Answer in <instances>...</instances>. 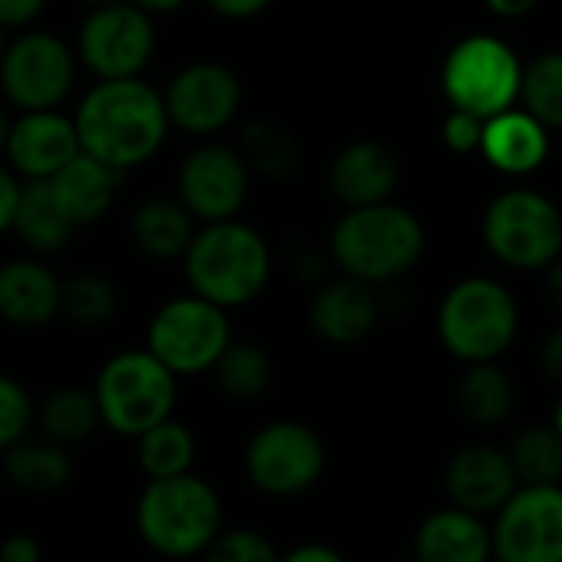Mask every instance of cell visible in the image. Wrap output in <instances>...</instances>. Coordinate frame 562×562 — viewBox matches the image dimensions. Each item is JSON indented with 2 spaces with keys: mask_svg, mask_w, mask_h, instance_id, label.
I'll list each match as a JSON object with an SVG mask.
<instances>
[{
  "mask_svg": "<svg viewBox=\"0 0 562 562\" xmlns=\"http://www.w3.org/2000/svg\"><path fill=\"white\" fill-rule=\"evenodd\" d=\"M72 122L79 151L122 175L151 161L171 132L161 92L142 76L95 79V86L79 99Z\"/></svg>",
  "mask_w": 562,
  "mask_h": 562,
  "instance_id": "1",
  "label": "cell"
},
{
  "mask_svg": "<svg viewBox=\"0 0 562 562\" xmlns=\"http://www.w3.org/2000/svg\"><path fill=\"white\" fill-rule=\"evenodd\" d=\"M425 254V227L422 221L392 201L349 207L333 234L329 257L346 273L369 286H385L408 277Z\"/></svg>",
  "mask_w": 562,
  "mask_h": 562,
  "instance_id": "2",
  "label": "cell"
},
{
  "mask_svg": "<svg viewBox=\"0 0 562 562\" xmlns=\"http://www.w3.org/2000/svg\"><path fill=\"white\" fill-rule=\"evenodd\" d=\"M181 260L191 293L221 310L254 303L273 270L263 234L237 217L198 227Z\"/></svg>",
  "mask_w": 562,
  "mask_h": 562,
  "instance_id": "3",
  "label": "cell"
},
{
  "mask_svg": "<svg viewBox=\"0 0 562 562\" xmlns=\"http://www.w3.org/2000/svg\"><path fill=\"white\" fill-rule=\"evenodd\" d=\"M435 326L454 362H501L520 336V303L494 277H464L441 296Z\"/></svg>",
  "mask_w": 562,
  "mask_h": 562,
  "instance_id": "4",
  "label": "cell"
},
{
  "mask_svg": "<svg viewBox=\"0 0 562 562\" xmlns=\"http://www.w3.org/2000/svg\"><path fill=\"white\" fill-rule=\"evenodd\" d=\"M135 527L158 557H201L221 533V497L198 474L148 481L135 507Z\"/></svg>",
  "mask_w": 562,
  "mask_h": 562,
  "instance_id": "5",
  "label": "cell"
},
{
  "mask_svg": "<svg viewBox=\"0 0 562 562\" xmlns=\"http://www.w3.org/2000/svg\"><path fill=\"white\" fill-rule=\"evenodd\" d=\"M92 395L105 428L138 438L171 418L178 402V375L148 349H128L99 369Z\"/></svg>",
  "mask_w": 562,
  "mask_h": 562,
  "instance_id": "6",
  "label": "cell"
},
{
  "mask_svg": "<svg viewBox=\"0 0 562 562\" xmlns=\"http://www.w3.org/2000/svg\"><path fill=\"white\" fill-rule=\"evenodd\" d=\"M484 244L510 270H547L562 257V211L533 188L504 191L484 211Z\"/></svg>",
  "mask_w": 562,
  "mask_h": 562,
  "instance_id": "7",
  "label": "cell"
},
{
  "mask_svg": "<svg viewBox=\"0 0 562 562\" xmlns=\"http://www.w3.org/2000/svg\"><path fill=\"white\" fill-rule=\"evenodd\" d=\"M520 82L524 63L504 40L487 33H474L454 43L441 66V86L448 102L481 119L514 109L520 99Z\"/></svg>",
  "mask_w": 562,
  "mask_h": 562,
  "instance_id": "8",
  "label": "cell"
},
{
  "mask_svg": "<svg viewBox=\"0 0 562 562\" xmlns=\"http://www.w3.org/2000/svg\"><path fill=\"white\" fill-rule=\"evenodd\" d=\"M326 464L329 454L319 431L310 428L306 422H290V418L263 425L250 438L244 454L247 481L260 494L277 501L310 494L323 481Z\"/></svg>",
  "mask_w": 562,
  "mask_h": 562,
  "instance_id": "9",
  "label": "cell"
},
{
  "mask_svg": "<svg viewBox=\"0 0 562 562\" xmlns=\"http://www.w3.org/2000/svg\"><path fill=\"white\" fill-rule=\"evenodd\" d=\"M231 339L227 310L188 293L168 300L151 316L145 349L175 375H201L214 369Z\"/></svg>",
  "mask_w": 562,
  "mask_h": 562,
  "instance_id": "10",
  "label": "cell"
},
{
  "mask_svg": "<svg viewBox=\"0 0 562 562\" xmlns=\"http://www.w3.org/2000/svg\"><path fill=\"white\" fill-rule=\"evenodd\" d=\"M76 49L46 33L26 30L7 40V53L0 59V92L20 112L59 109L76 86Z\"/></svg>",
  "mask_w": 562,
  "mask_h": 562,
  "instance_id": "11",
  "label": "cell"
},
{
  "mask_svg": "<svg viewBox=\"0 0 562 562\" xmlns=\"http://www.w3.org/2000/svg\"><path fill=\"white\" fill-rule=\"evenodd\" d=\"M155 16L128 0L89 10L76 33V59L95 79H135L155 56Z\"/></svg>",
  "mask_w": 562,
  "mask_h": 562,
  "instance_id": "12",
  "label": "cell"
},
{
  "mask_svg": "<svg viewBox=\"0 0 562 562\" xmlns=\"http://www.w3.org/2000/svg\"><path fill=\"white\" fill-rule=\"evenodd\" d=\"M161 99H165L171 128L191 138L211 142L214 135H221L224 128L237 122L244 86L231 66L198 59L168 79V86L161 89Z\"/></svg>",
  "mask_w": 562,
  "mask_h": 562,
  "instance_id": "13",
  "label": "cell"
},
{
  "mask_svg": "<svg viewBox=\"0 0 562 562\" xmlns=\"http://www.w3.org/2000/svg\"><path fill=\"white\" fill-rule=\"evenodd\" d=\"M494 562H562V484L517 487L491 517Z\"/></svg>",
  "mask_w": 562,
  "mask_h": 562,
  "instance_id": "14",
  "label": "cell"
},
{
  "mask_svg": "<svg viewBox=\"0 0 562 562\" xmlns=\"http://www.w3.org/2000/svg\"><path fill=\"white\" fill-rule=\"evenodd\" d=\"M250 194L247 158L221 142L198 145L178 168V201L198 224L231 221L240 214Z\"/></svg>",
  "mask_w": 562,
  "mask_h": 562,
  "instance_id": "15",
  "label": "cell"
},
{
  "mask_svg": "<svg viewBox=\"0 0 562 562\" xmlns=\"http://www.w3.org/2000/svg\"><path fill=\"white\" fill-rule=\"evenodd\" d=\"M445 497L451 507L491 520L520 487L514 464L501 445L471 441L461 445L445 464Z\"/></svg>",
  "mask_w": 562,
  "mask_h": 562,
  "instance_id": "16",
  "label": "cell"
},
{
  "mask_svg": "<svg viewBox=\"0 0 562 562\" xmlns=\"http://www.w3.org/2000/svg\"><path fill=\"white\" fill-rule=\"evenodd\" d=\"M79 155V135L72 115H63L59 109H36L20 112L10 122L3 158L20 181L53 178L69 158Z\"/></svg>",
  "mask_w": 562,
  "mask_h": 562,
  "instance_id": "17",
  "label": "cell"
},
{
  "mask_svg": "<svg viewBox=\"0 0 562 562\" xmlns=\"http://www.w3.org/2000/svg\"><path fill=\"white\" fill-rule=\"evenodd\" d=\"M382 303L375 286L356 280V277H336L319 283V290L310 300V326L313 333L329 346H359L369 339L379 326Z\"/></svg>",
  "mask_w": 562,
  "mask_h": 562,
  "instance_id": "18",
  "label": "cell"
},
{
  "mask_svg": "<svg viewBox=\"0 0 562 562\" xmlns=\"http://www.w3.org/2000/svg\"><path fill=\"white\" fill-rule=\"evenodd\" d=\"M412 562H494L491 520L451 504L425 514L412 537Z\"/></svg>",
  "mask_w": 562,
  "mask_h": 562,
  "instance_id": "19",
  "label": "cell"
},
{
  "mask_svg": "<svg viewBox=\"0 0 562 562\" xmlns=\"http://www.w3.org/2000/svg\"><path fill=\"white\" fill-rule=\"evenodd\" d=\"M398 158L389 145L362 138L346 145L329 165V191L346 207H369L392 198L398 188Z\"/></svg>",
  "mask_w": 562,
  "mask_h": 562,
  "instance_id": "20",
  "label": "cell"
},
{
  "mask_svg": "<svg viewBox=\"0 0 562 562\" xmlns=\"http://www.w3.org/2000/svg\"><path fill=\"white\" fill-rule=\"evenodd\" d=\"M63 280L36 257H16L0 267V319L16 329H40L59 316Z\"/></svg>",
  "mask_w": 562,
  "mask_h": 562,
  "instance_id": "21",
  "label": "cell"
},
{
  "mask_svg": "<svg viewBox=\"0 0 562 562\" xmlns=\"http://www.w3.org/2000/svg\"><path fill=\"white\" fill-rule=\"evenodd\" d=\"M481 155L504 175H530L550 155V128L527 109H507L484 122Z\"/></svg>",
  "mask_w": 562,
  "mask_h": 562,
  "instance_id": "22",
  "label": "cell"
},
{
  "mask_svg": "<svg viewBox=\"0 0 562 562\" xmlns=\"http://www.w3.org/2000/svg\"><path fill=\"white\" fill-rule=\"evenodd\" d=\"M119 178H122V171L95 161L86 151H79L49 178V188H53L59 207L66 211V217L76 227H89L99 217H105L109 207L115 204Z\"/></svg>",
  "mask_w": 562,
  "mask_h": 562,
  "instance_id": "23",
  "label": "cell"
},
{
  "mask_svg": "<svg viewBox=\"0 0 562 562\" xmlns=\"http://www.w3.org/2000/svg\"><path fill=\"white\" fill-rule=\"evenodd\" d=\"M517 382L504 369V362L461 366V375L454 382V405L468 425L481 431L507 425L517 412Z\"/></svg>",
  "mask_w": 562,
  "mask_h": 562,
  "instance_id": "24",
  "label": "cell"
},
{
  "mask_svg": "<svg viewBox=\"0 0 562 562\" xmlns=\"http://www.w3.org/2000/svg\"><path fill=\"white\" fill-rule=\"evenodd\" d=\"M10 231L33 254H59L79 227L59 207L49 178H36V181H20V198Z\"/></svg>",
  "mask_w": 562,
  "mask_h": 562,
  "instance_id": "25",
  "label": "cell"
},
{
  "mask_svg": "<svg viewBox=\"0 0 562 562\" xmlns=\"http://www.w3.org/2000/svg\"><path fill=\"white\" fill-rule=\"evenodd\" d=\"M132 244L151 260H178L198 234V221L178 198H148L128 217Z\"/></svg>",
  "mask_w": 562,
  "mask_h": 562,
  "instance_id": "26",
  "label": "cell"
},
{
  "mask_svg": "<svg viewBox=\"0 0 562 562\" xmlns=\"http://www.w3.org/2000/svg\"><path fill=\"white\" fill-rule=\"evenodd\" d=\"M3 474L7 481L33 497L56 494L72 477L69 448L49 441V438H20L3 451Z\"/></svg>",
  "mask_w": 562,
  "mask_h": 562,
  "instance_id": "27",
  "label": "cell"
},
{
  "mask_svg": "<svg viewBox=\"0 0 562 562\" xmlns=\"http://www.w3.org/2000/svg\"><path fill=\"white\" fill-rule=\"evenodd\" d=\"M520 487L562 484V438L550 422L520 425L504 445Z\"/></svg>",
  "mask_w": 562,
  "mask_h": 562,
  "instance_id": "28",
  "label": "cell"
},
{
  "mask_svg": "<svg viewBox=\"0 0 562 562\" xmlns=\"http://www.w3.org/2000/svg\"><path fill=\"white\" fill-rule=\"evenodd\" d=\"M135 451H138V468L148 481H168V477L191 474L194 454H198L194 435L188 431V425H181L175 418L138 435Z\"/></svg>",
  "mask_w": 562,
  "mask_h": 562,
  "instance_id": "29",
  "label": "cell"
},
{
  "mask_svg": "<svg viewBox=\"0 0 562 562\" xmlns=\"http://www.w3.org/2000/svg\"><path fill=\"white\" fill-rule=\"evenodd\" d=\"M99 425H102V418H99L92 389H59L40 405L43 438H49L63 448L89 441Z\"/></svg>",
  "mask_w": 562,
  "mask_h": 562,
  "instance_id": "30",
  "label": "cell"
},
{
  "mask_svg": "<svg viewBox=\"0 0 562 562\" xmlns=\"http://www.w3.org/2000/svg\"><path fill=\"white\" fill-rule=\"evenodd\" d=\"M211 372L217 379V389L237 402L260 398L273 382V362H270L267 349H260L257 342H234L231 339V346L221 352V359L214 362Z\"/></svg>",
  "mask_w": 562,
  "mask_h": 562,
  "instance_id": "31",
  "label": "cell"
},
{
  "mask_svg": "<svg viewBox=\"0 0 562 562\" xmlns=\"http://www.w3.org/2000/svg\"><path fill=\"white\" fill-rule=\"evenodd\" d=\"M520 102L547 128H562V49H550L524 66Z\"/></svg>",
  "mask_w": 562,
  "mask_h": 562,
  "instance_id": "32",
  "label": "cell"
},
{
  "mask_svg": "<svg viewBox=\"0 0 562 562\" xmlns=\"http://www.w3.org/2000/svg\"><path fill=\"white\" fill-rule=\"evenodd\" d=\"M115 306H119L115 286L99 273H79L63 283L59 313L76 326H102L112 319Z\"/></svg>",
  "mask_w": 562,
  "mask_h": 562,
  "instance_id": "33",
  "label": "cell"
},
{
  "mask_svg": "<svg viewBox=\"0 0 562 562\" xmlns=\"http://www.w3.org/2000/svg\"><path fill=\"white\" fill-rule=\"evenodd\" d=\"M247 165L267 171V175H286L293 165H296V148L293 142L280 132V128H270V125H254L247 128V138H244V151Z\"/></svg>",
  "mask_w": 562,
  "mask_h": 562,
  "instance_id": "34",
  "label": "cell"
},
{
  "mask_svg": "<svg viewBox=\"0 0 562 562\" xmlns=\"http://www.w3.org/2000/svg\"><path fill=\"white\" fill-rule=\"evenodd\" d=\"M201 562H280L277 547L257 530H224L201 553Z\"/></svg>",
  "mask_w": 562,
  "mask_h": 562,
  "instance_id": "35",
  "label": "cell"
},
{
  "mask_svg": "<svg viewBox=\"0 0 562 562\" xmlns=\"http://www.w3.org/2000/svg\"><path fill=\"white\" fill-rule=\"evenodd\" d=\"M30 422H33V402L26 389L16 379L0 372V451L26 438Z\"/></svg>",
  "mask_w": 562,
  "mask_h": 562,
  "instance_id": "36",
  "label": "cell"
},
{
  "mask_svg": "<svg viewBox=\"0 0 562 562\" xmlns=\"http://www.w3.org/2000/svg\"><path fill=\"white\" fill-rule=\"evenodd\" d=\"M484 122L481 115L474 112H464V109H451V115L445 119V145L458 155H468V151H481V138H484Z\"/></svg>",
  "mask_w": 562,
  "mask_h": 562,
  "instance_id": "37",
  "label": "cell"
},
{
  "mask_svg": "<svg viewBox=\"0 0 562 562\" xmlns=\"http://www.w3.org/2000/svg\"><path fill=\"white\" fill-rule=\"evenodd\" d=\"M537 359H540L543 375H547L557 389H562V323L557 329H550V333L543 336Z\"/></svg>",
  "mask_w": 562,
  "mask_h": 562,
  "instance_id": "38",
  "label": "cell"
},
{
  "mask_svg": "<svg viewBox=\"0 0 562 562\" xmlns=\"http://www.w3.org/2000/svg\"><path fill=\"white\" fill-rule=\"evenodd\" d=\"M46 0H0V26L3 30H20L30 26L43 13Z\"/></svg>",
  "mask_w": 562,
  "mask_h": 562,
  "instance_id": "39",
  "label": "cell"
},
{
  "mask_svg": "<svg viewBox=\"0 0 562 562\" xmlns=\"http://www.w3.org/2000/svg\"><path fill=\"white\" fill-rule=\"evenodd\" d=\"M43 560V550L36 543V537L30 533H13L3 540L0 547V562H40Z\"/></svg>",
  "mask_w": 562,
  "mask_h": 562,
  "instance_id": "40",
  "label": "cell"
},
{
  "mask_svg": "<svg viewBox=\"0 0 562 562\" xmlns=\"http://www.w3.org/2000/svg\"><path fill=\"white\" fill-rule=\"evenodd\" d=\"M16 198H20V178L10 171V165H0V234L10 231L13 224Z\"/></svg>",
  "mask_w": 562,
  "mask_h": 562,
  "instance_id": "41",
  "label": "cell"
},
{
  "mask_svg": "<svg viewBox=\"0 0 562 562\" xmlns=\"http://www.w3.org/2000/svg\"><path fill=\"white\" fill-rule=\"evenodd\" d=\"M217 16H227V20H250L257 13H263L273 0H204Z\"/></svg>",
  "mask_w": 562,
  "mask_h": 562,
  "instance_id": "42",
  "label": "cell"
},
{
  "mask_svg": "<svg viewBox=\"0 0 562 562\" xmlns=\"http://www.w3.org/2000/svg\"><path fill=\"white\" fill-rule=\"evenodd\" d=\"M280 562H349L336 547L326 543H303L293 547L290 553H280Z\"/></svg>",
  "mask_w": 562,
  "mask_h": 562,
  "instance_id": "43",
  "label": "cell"
},
{
  "mask_svg": "<svg viewBox=\"0 0 562 562\" xmlns=\"http://www.w3.org/2000/svg\"><path fill=\"white\" fill-rule=\"evenodd\" d=\"M497 16H507V20H517V16H527L530 10H537L540 0H484Z\"/></svg>",
  "mask_w": 562,
  "mask_h": 562,
  "instance_id": "44",
  "label": "cell"
},
{
  "mask_svg": "<svg viewBox=\"0 0 562 562\" xmlns=\"http://www.w3.org/2000/svg\"><path fill=\"white\" fill-rule=\"evenodd\" d=\"M543 273H547V300H550V306L562 316V257L553 260Z\"/></svg>",
  "mask_w": 562,
  "mask_h": 562,
  "instance_id": "45",
  "label": "cell"
},
{
  "mask_svg": "<svg viewBox=\"0 0 562 562\" xmlns=\"http://www.w3.org/2000/svg\"><path fill=\"white\" fill-rule=\"evenodd\" d=\"M128 3H135V7H138V10H145L148 16H165V13L181 10L188 0H128Z\"/></svg>",
  "mask_w": 562,
  "mask_h": 562,
  "instance_id": "46",
  "label": "cell"
},
{
  "mask_svg": "<svg viewBox=\"0 0 562 562\" xmlns=\"http://www.w3.org/2000/svg\"><path fill=\"white\" fill-rule=\"evenodd\" d=\"M10 115H7V109L0 105V155H3V148H7V135H10Z\"/></svg>",
  "mask_w": 562,
  "mask_h": 562,
  "instance_id": "47",
  "label": "cell"
},
{
  "mask_svg": "<svg viewBox=\"0 0 562 562\" xmlns=\"http://www.w3.org/2000/svg\"><path fill=\"white\" fill-rule=\"evenodd\" d=\"M550 425L557 428V435L562 438V389H560V395H557V402H553V412H550Z\"/></svg>",
  "mask_w": 562,
  "mask_h": 562,
  "instance_id": "48",
  "label": "cell"
},
{
  "mask_svg": "<svg viewBox=\"0 0 562 562\" xmlns=\"http://www.w3.org/2000/svg\"><path fill=\"white\" fill-rule=\"evenodd\" d=\"M86 10H99V7H109V3H119V0H79Z\"/></svg>",
  "mask_w": 562,
  "mask_h": 562,
  "instance_id": "49",
  "label": "cell"
},
{
  "mask_svg": "<svg viewBox=\"0 0 562 562\" xmlns=\"http://www.w3.org/2000/svg\"><path fill=\"white\" fill-rule=\"evenodd\" d=\"M3 53H7V30L0 26V59H3Z\"/></svg>",
  "mask_w": 562,
  "mask_h": 562,
  "instance_id": "50",
  "label": "cell"
}]
</instances>
